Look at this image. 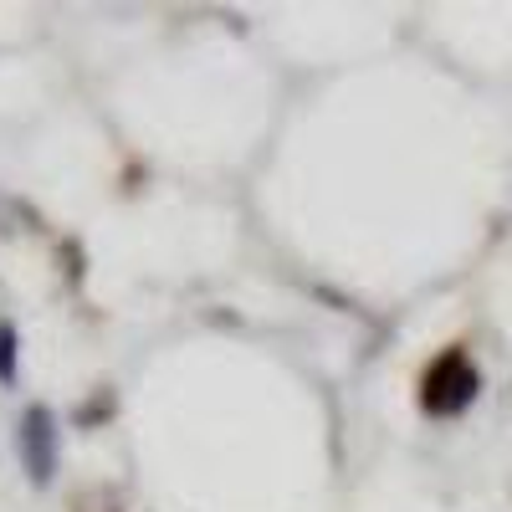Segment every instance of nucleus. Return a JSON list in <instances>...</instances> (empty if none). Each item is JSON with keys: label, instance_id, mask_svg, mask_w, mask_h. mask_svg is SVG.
<instances>
[{"label": "nucleus", "instance_id": "f257e3e1", "mask_svg": "<svg viewBox=\"0 0 512 512\" xmlns=\"http://www.w3.org/2000/svg\"><path fill=\"white\" fill-rule=\"evenodd\" d=\"M477 364L466 359L461 349L441 354L431 369H425V390H420V405L431 410V415H461L466 405L477 400Z\"/></svg>", "mask_w": 512, "mask_h": 512}, {"label": "nucleus", "instance_id": "f03ea898", "mask_svg": "<svg viewBox=\"0 0 512 512\" xmlns=\"http://www.w3.org/2000/svg\"><path fill=\"white\" fill-rule=\"evenodd\" d=\"M21 461L36 482H52V466H57V431H52V410L47 405H31L21 420Z\"/></svg>", "mask_w": 512, "mask_h": 512}, {"label": "nucleus", "instance_id": "7ed1b4c3", "mask_svg": "<svg viewBox=\"0 0 512 512\" xmlns=\"http://www.w3.org/2000/svg\"><path fill=\"white\" fill-rule=\"evenodd\" d=\"M16 379V328L0 323V384Z\"/></svg>", "mask_w": 512, "mask_h": 512}]
</instances>
